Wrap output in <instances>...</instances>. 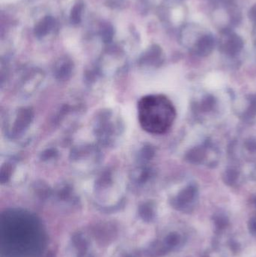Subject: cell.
Listing matches in <instances>:
<instances>
[{
    "mask_svg": "<svg viewBox=\"0 0 256 257\" xmlns=\"http://www.w3.org/2000/svg\"><path fill=\"white\" fill-rule=\"evenodd\" d=\"M138 115L143 130L154 135L166 133L177 116L171 101L162 94L142 97L138 104Z\"/></svg>",
    "mask_w": 256,
    "mask_h": 257,
    "instance_id": "1",
    "label": "cell"
},
{
    "mask_svg": "<svg viewBox=\"0 0 256 257\" xmlns=\"http://www.w3.org/2000/svg\"><path fill=\"white\" fill-rule=\"evenodd\" d=\"M228 246L232 252L238 253L240 251V245L234 239H230L228 242Z\"/></svg>",
    "mask_w": 256,
    "mask_h": 257,
    "instance_id": "8",
    "label": "cell"
},
{
    "mask_svg": "<svg viewBox=\"0 0 256 257\" xmlns=\"http://www.w3.org/2000/svg\"><path fill=\"white\" fill-rule=\"evenodd\" d=\"M247 228H248L250 235L254 238H256V216L250 218L248 225H247Z\"/></svg>",
    "mask_w": 256,
    "mask_h": 257,
    "instance_id": "7",
    "label": "cell"
},
{
    "mask_svg": "<svg viewBox=\"0 0 256 257\" xmlns=\"http://www.w3.org/2000/svg\"><path fill=\"white\" fill-rule=\"evenodd\" d=\"M201 257H222L217 251H206Z\"/></svg>",
    "mask_w": 256,
    "mask_h": 257,
    "instance_id": "9",
    "label": "cell"
},
{
    "mask_svg": "<svg viewBox=\"0 0 256 257\" xmlns=\"http://www.w3.org/2000/svg\"><path fill=\"white\" fill-rule=\"evenodd\" d=\"M102 32L103 39L106 41H110V40H112V37H113V27L111 25L106 26V27H104L103 30L102 31Z\"/></svg>",
    "mask_w": 256,
    "mask_h": 257,
    "instance_id": "6",
    "label": "cell"
},
{
    "mask_svg": "<svg viewBox=\"0 0 256 257\" xmlns=\"http://www.w3.org/2000/svg\"><path fill=\"white\" fill-rule=\"evenodd\" d=\"M182 241H183V238L180 234L177 233V232H173L168 236L166 243H167L168 247L169 248H176V247L181 245Z\"/></svg>",
    "mask_w": 256,
    "mask_h": 257,
    "instance_id": "5",
    "label": "cell"
},
{
    "mask_svg": "<svg viewBox=\"0 0 256 257\" xmlns=\"http://www.w3.org/2000/svg\"><path fill=\"white\" fill-rule=\"evenodd\" d=\"M84 4L82 2H78L74 5L71 11V22L73 24H78L82 21V10H83Z\"/></svg>",
    "mask_w": 256,
    "mask_h": 257,
    "instance_id": "4",
    "label": "cell"
},
{
    "mask_svg": "<svg viewBox=\"0 0 256 257\" xmlns=\"http://www.w3.org/2000/svg\"><path fill=\"white\" fill-rule=\"evenodd\" d=\"M213 224H214L216 230L218 233L226 230L229 226V220L224 214H219L213 217Z\"/></svg>",
    "mask_w": 256,
    "mask_h": 257,
    "instance_id": "3",
    "label": "cell"
},
{
    "mask_svg": "<svg viewBox=\"0 0 256 257\" xmlns=\"http://www.w3.org/2000/svg\"><path fill=\"white\" fill-rule=\"evenodd\" d=\"M251 16L252 18L255 20V21H256V7L255 6L254 8L252 10L251 12Z\"/></svg>",
    "mask_w": 256,
    "mask_h": 257,
    "instance_id": "10",
    "label": "cell"
},
{
    "mask_svg": "<svg viewBox=\"0 0 256 257\" xmlns=\"http://www.w3.org/2000/svg\"><path fill=\"white\" fill-rule=\"evenodd\" d=\"M55 18L51 16H47L40 21L35 27V34L37 36H45L53 27H55Z\"/></svg>",
    "mask_w": 256,
    "mask_h": 257,
    "instance_id": "2",
    "label": "cell"
}]
</instances>
